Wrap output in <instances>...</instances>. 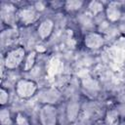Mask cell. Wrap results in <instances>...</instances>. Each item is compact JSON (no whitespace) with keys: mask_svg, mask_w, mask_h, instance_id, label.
I'll use <instances>...</instances> for the list:
<instances>
[{"mask_svg":"<svg viewBox=\"0 0 125 125\" xmlns=\"http://www.w3.org/2000/svg\"><path fill=\"white\" fill-rule=\"evenodd\" d=\"M86 4L87 3L81 0H68V1L63 2L62 11H64L68 15H74L78 13Z\"/></svg>","mask_w":125,"mask_h":125,"instance_id":"7c38bea8","label":"cell"},{"mask_svg":"<svg viewBox=\"0 0 125 125\" xmlns=\"http://www.w3.org/2000/svg\"><path fill=\"white\" fill-rule=\"evenodd\" d=\"M81 112V104L78 100L71 99L65 105V119L69 124H73L79 118Z\"/></svg>","mask_w":125,"mask_h":125,"instance_id":"9c48e42d","label":"cell"},{"mask_svg":"<svg viewBox=\"0 0 125 125\" xmlns=\"http://www.w3.org/2000/svg\"><path fill=\"white\" fill-rule=\"evenodd\" d=\"M55 30V21L51 18L40 21L36 26V34L42 41H47L53 35Z\"/></svg>","mask_w":125,"mask_h":125,"instance_id":"ba28073f","label":"cell"},{"mask_svg":"<svg viewBox=\"0 0 125 125\" xmlns=\"http://www.w3.org/2000/svg\"><path fill=\"white\" fill-rule=\"evenodd\" d=\"M40 12L34 6H23L18 8L16 22L23 27L30 26L39 21Z\"/></svg>","mask_w":125,"mask_h":125,"instance_id":"3957f363","label":"cell"},{"mask_svg":"<svg viewBox=\"0 0 125 125\" xmlns=\"http://www.w3.org/2000/svg\"><path fill=\"white\" fill-rule=\"evenodd\" d=\"M27 52L23 46H15L7 50L2 56V65L6 70H16L21 67Z\"/></svg>","mask_w":125,"mask_h":125,"instance_id":"6da1fadb","label":"cell"},{"mask_svg":"<svg viewBox=\"0 0 125 125\" xmlns=\"http://www.w3.org/2000/svg\"><path fill=\"white\" fill-rule=\"evenodd\" d=\"M103 119L107 125H120L121 124L120 112L115 107H108L105 110Z\"/></svg>","mask_w":125,"mask_h":125,"instance_id":"30bf717a","label":"cell"},{"mask_svg":"<svg viewBox=\"0 0 125 125\" xmlns=\"http://www.w3.org/2000/svg\"><path fill=\"white\" fill-rule=\"evenodd\" d=\"M38 101L40 104H56L62 101V94L61 92L56 88H44L39 90L38 94Z\"/></svg>","mask_w":125,"mask_h":125,"instance_id":"8992f818","label":"cell"},{"mask_svg":"<svg viewBox=\"0 0 125 125\" xmlns=\"http://www.w3.org/2000/svg\"><path fill=\"white\" fill-rule=\"evenodd\" d=\"M87 8H88V11L90 13L91 16L93 17H97L99 15H101L102 13L104 12V8H105V5L101 2V1H91V2H88L86 4Z\"/></svg>","mask_w":125,"mask_h":125,"instance_id":"5bb4252c","label":"cell"},{"mask_svg":"<svg viewBox=\"0 0 125 125\" xmlns=\"http://www.w3.org/2000/svg\"><path fill=\"white\" fill-rule=\"evenodd\" d=\"M39 86L36 81L28 78H20L15 84L16 95L23 101H27L37 96L39 92Z\"/></svg>","mask_w":125,"mask_h":125,"instance_id":"7a4b0ae2","label":"cell"},{"mask_svg":"<svg viewBox=\"0 0 125 125\" xmlns=\"http://www.w3.org/2000/svg\"><path fill=\"white\" fill-rule=\"evenodd\" d=\"M13 125H32L30 118L22 111H18L14 115Z\"/></svg>","mask_w":125,"mask_h":125,"instance_id":"2e32d148","label":"cell"},{"mask_svg":"<svg viewBox=\"0 0 125 125\" xmlns=\"http://www.w3.org/2000/svg\"><path fill=\"white\" fill-rule=\"evenodd\" d=\"M36 60H37V52L36 51H30L26 54V57L24 59V62L21 67V71L27 72L30 71L36 64Z\"/></svg>","mask_w":125,"mask_h":125,"instance_id":"4fadbf2b","label":"cell"},{"mask_svg":"<svg viewBox=\"0 0 125 125\" xmlns=\"http://www.w3.org/2000/svg\"><path fill=\"white\" fill-rule=\"evenodd\" d=\"M93 125H107V124H106V123L104 121V119L102 118V119H99V120L95 121V123H94Z\"/></svg>","mask_w":125,"mask_h":125,"instance_id":"ac0fdd59","label":"cell"},{"mask_svg":"<svg viewBox=\"0 0 125 125\" xmlns=\"http://www.w3.org/2000/svg\"><path fill=\"white\" fill-rule=\"evenodd\" d=\"M9 101H10V93H9V90L2 85L1 88H0V106L1 107L8 106Z\"/></svg>","mask_w":125,"mask_h":125,"instance_id":"e0dca14e","label":"cell"},{"mask_svg":"<svg viewBox=\"0 0 125 125\" xmlns=\"http://www.w3.org/2000/svg\"><path fill=\"white\" fill-rule=\"evenodd\" d=\"M18 38H19V31L15 27H13V26H8L6 29L2 30V32H1V42H2V45L10 46Z\"/></svg>","mask_w":125,"mask_h":125,"instance_id":"8fae6325","label":"cell"},{"mask_svg":"<svg viewBox=\"0 0 125 125\" xmlns=\"http://www.w3.org/2000/svg\"><path fill=\"white\" fill-rule=\"evenodd\" d=\"M14 116L12 115L8 106L1 107L0 110V123L1 125H13Z\"/></svg>","mask_w":125,"mask_h":125,"instance_id":"9a60e30c","label":"cell"},{"mask_svg":"<svg viewBox=\"0 0 125 125\" xmlns=\"http://www.w3.org/2000/svg\"><path fill=\"white\" fill-rule=\"evenodd\" d=\"M82 44L89 51H98L105 45V37L100 31L90 30L83 35Z\"/></svg>","mask_w":125,"mask_h":125,"instance_id":"5b68a950","label":"cell"},{"mask_svg":"<svg viewBox=\"0 0 125 125\" xmlns=\"http://www.w3.org/2000/svg\"><path fill=\"white\" fill-rule=\"evenodd\" d=\"M104 15L108 23H116L121 20L123 15V9L121 3L114 1L108 2L105 5Z\"/></svg>","mask_w":125,"mask_h":125,"instance_id":"52a82bcc","label":"cell"},{"mask_svg":"<svg viewBox=\"0 0 125 125\" xmlns=\"http://www.w3.org/2000/svg\"><path fill=\"white\" fill-rule=\"evenodd\" d=\"M40 125H59V109L56 104H40L38 109Z\"/></svg>","mask_w":125,"mask_h":125,"instance_id":"277c9868","label":"cell"}]
</instances>
